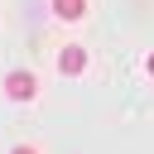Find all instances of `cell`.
Masks as SVG:
<instances>
[{
  "label": "cell",
  "mask_w": 154,
  "mask_h": 154,
  "mask_svg": "<svg viewBox=\"0 0 154 154\" xmlns=\"http://www.w3.org/2000/svg\"><path fill=\"white\" fill-rule=\"evenodd\" d=\"M10 154H38V149H29V144H19V149H10Z\"/></svg>",
  "instance_id": "277c9868"
},
{
  "label": "cell",
  "mask_w": 154,
  "mask_h": 154,
  "mask_svg": "<svg viewBox=\"0 0 154 154\" xmlns=\"http://www.w3.org/2000/svg\"><path fill=\"white\" fill-rule=\"evenodd\" d=\"M149 77H154V53H149Z\"/></svg>",
  "instance_id": "5b68a950"
},
{
  "label": "cell",
  "mask_w": 154,
  "mask_h": 154,
  "mask_svg": "<svg viewBox=\"0 0 154 154\" xmlns=\"http://www.w3.org/2000/svg\"><path fill=\"white\" fill-rule=\"evenodd\" d=\"M53 14H58L63 24H77V19L87 14V0H53Z\"/></svg>",
  "instance_id": "3957f363"
},
{
  "label": "cell",
  "mask_w": 154,
  "mask_h": 154,
  "mask_svg": "<svg viewBox=\"0 0 154 154\" xmlns=\"http://www.w3.org/2000/svg\"><path fill=\"white\" fill-rule=\"evenodd\" d=\"M5 96L10 101H34L38 96V77L34 72H10L5 77Z\"/></svg>",
  "instance_id": "6da1fadb"
},
{
  "label": "cell",
  "mask_w": 154,
  "mask_h": 154,
  "mask_svg": "<svg viewBox=\"0 0 154 154\" xmlns=\"http://www.w3.org/2000/svg\"><path fill=\"white\" fill-rule=\"evenodd\" d=\"M82 67H87V53H82V48H77V43H72V48H63V53H58V72H63V77H77V72H82Z\"/></svg>",
  "instance_id": "7a4b0ae2"
}]
</instances>
